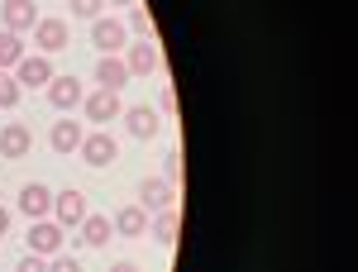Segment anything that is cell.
<instances>
[{"label": "cell", "mask_w": 358, "mask_h": 272, "mask_svg": "<svg viewBox=\"0 0 358 272\" xmlns=\"http://www.w3.org/2000/svg\"><path fill=\"white\" fill-rule=\"evenodd\" d=\"M124 124H129V134L134 138H158V124H163V115L153 106H134L124 115Z\"/></svg>", "instance_id": "cell-13"}, {"label": "cell", "mask_w": 358, "mask_h": 272, "mask_svg": "<svg viewBox=\"0 0 358 272\" xmlns=\"http://www.w3.org/2000/svg\"><path fill=\"white\" fill-rule=\"evenodd\" d=\"M82 158L91 167H110L115 163V138L110 134H86L82 138Z\"/></svg>", "instance_id": "cell-14"}, {"label": "cell", "mask_w": 358, "mask_h": 272, "mask_svg": "<svg viewBox=\"0 0 358 272\" xmlns=\"http://www.w3.org/2000/svg\"><path fill=\"white\" fill-rule=\"evenodd\" d=\"M20 91H24V86L15 82V72H5V67H0V110L20 106Z\"/></svg>", "instance_id": "cell-21"}, {"label": "cell", "mask_w": 358, "mask_h": 272, "mask_svg": "<svg viewBox=\"0 0 358 272\" xmlns=\"http://www.w3.org/2000/svg\"><path fill=\"white\" fill-rule=\"evenodd\" d=\"M172 201H177V187H172L167 177H143V182H138V206H143L148 215L172 210Z\"/></svg>", "instance_id": "cell-2"}, {"label": "cell", "mask_w": 358, "mask_h": 272, "mask_svg": "<svg viewBox=\"0 0 358 272\" xmlns=\"http://www.w3.org/2000/svg\"><path fill=\"white\" fill-rule=\"evenodd\" d=\"M143 229H148V210H143V206H124V210H115V234L138 239Z\"/></svg>", "instance_id": "cell-17"}, {"label": "cell", "mask_w": 358, "mask_h": 272, "mask_svg": "<svg viewBox=\"0 0 358 272\" xmlns=\"http://www.w3.org/2000/svg\"><path fill=\"white\" fill-rule=\"evenodd\" d=\"M91 215V206H86L82 191H57L53 196V220L62 229H82V220Z\"/></svg>", "instance_id": "cell-3"}, {"label": "cell", "mask_w": 358, "mask_h": 272, "mask_svg": "<svg viewBox=\"0 0 358 272\" xmlns=\"http://www.w3.org/2000/svg\"><path fill=\"white\" fill-rule=\"evenodd\" d=\"M153 234H158L163 248H177V239H182V215L177 210H158L153 215Z\"/></svg>", "instance_id": "cell-18"}, {"label": "cell", "mask_w": 358, "mask_h": 272, "mask_svg": "<svg viewBox=\"0 0 358 272\" xmlns=\"http://www.w3.org/2000/svg\"><path fill=\"white\" fill-rule=\"evenodd\" d=\"M124 82H129V67H124L120 53H106L96 62V86H101V91H124Z\"/></svg>", "instance_id": "cell-8"}, {"label": "cell", "mask_w": 358, "mask_h": 272, "mask_svg": "<svg viewBox=\"0 0 358 272\" xmlns=\"http://www.w3.org/2000/svg\"><path fill=\"white\" fill-rule=\"evenodd\" d=\"M115 96H120V91H101V86H96V91H91V96L82 101L86 120H96V124H106V120H115V110H120V101H115Z\"/></svg>", "instance_id": "cell-12"}, {"label": "cell", "mask_w": 358, "mask_h": 272, "mask_svg": "<svg viewBox=\"0 0 358 272\" xmlns=\"http://www.w3.org/2000/svg\"><path fill=\"white\" fill-rule=\"evenodd\" d=\"M124 67H129V77H153V72H158L163 62H158V48H153L148 38H138L134 48L124 53Z\"/></svg>", "instance_id": "cell-11"}, {"label": "cell", "mask_w": 358, "mask_h": 272, "mask_svg": "<svg viewBox=\"0 0 358 272\" xmlns=\"http://www.w3.org/2000/svg\"><path fill=\"white\" fill-rule=\"evenodd\" d=\"M82 129H77V120H57L53 129H48V143H53L57 153H77V148H82Z\"/></svg>", "instance_id": "cell-16"}, {"label": "cell", "mask_w": 358, "mask_h": 272, "mask_svg": "<svg viewBox=\"0 0 358 272\" xmlns=\"http://www.w3.org/2000/svg\"><path fill=\"white\" fill-rule=\"evenodd\" d=\"M20 57H24V38L10 34V29H0V67H15Z\"/></svg>", "instance_id": "cell-20"}, {"label": "cell", "mask_w": 358, "mask_h": 272, "mask_svg": "<svg viewBox=\"0 0 358 272\" xmlns=\"http://www.w3.org/2000/svg\"><path fill=\"white\" fill-rule=\"evenodd\" d=\"M29 153V129L24 124H5L0 129V158H24Z\"/></svg>", "instance_id": "cell-19"}, {"label": "cell", "mask_w": 358, "mask_h": 272, "mask_svg": "<svg viewBox=\"0 0 358 272\" xmlns=\"http://www.w3.org/2000/svg\"><path fill=\"white\" fill-rule=\"evenodd\" d=\"M124 38H129V29L120 24V20H106V15H101V20L91 24V43H96L101 53H124Z\"/></svg>", "instance_id": "cell-5"}, {"label": "cell", "mask_w": 358, "mask_h": 272, "mask_svg": "<svg viewBox=\"0 0 358 272\" xmlns=\"http://www.w3.org/2000/svg\"><path fill=\"white\" fill-rule=\"evenodd\" d=\"M110 272H138V263H110Z\"/></svg>", "instance_id": "cell-29"}, {"label": "cell", "mask_w": 358, "mask_h": 272, "mask_svg": "<svg viewBox=\"0 0 358 272\" xmlns=\"http://www.w3.org/2000/svg\"><path fill=\"white\" fill-rule=\"evenodd\" d=\"M5 234H10V210L0 206V239H5Z\"/></svg>", "instance_id": "cell-28"}, {"label": "cell", "mask_w": 358, "mask_h": 272, "mask_svg": "<svg viewBox=\"0 0 358 272\" xmlns=\"http://www.w3.org/2000/svg\"><path fill=\"white\" fill-rule=\"evenodd\" d=\"M129 10H134V15H129V29H134L138 38H148V34H153V15H148L143 5H129Z\"/></svg>", "instance_id": "cell-22"}, {"label": "cell", "mask_w": 358, "mask_h": 272, "mask_svg": "<svg viewBox=\"0 0 358 272\" xmlns=\"http://www.w3.org/2000/svg\"><path fill=\"white\" fill-rule=\"evenodd\" d=\"M115 239V220L110 215H86L82 220V244L86 248H106Z\"/></svg>", "instance_id": "cell-15"}, {"label": "cell", "mask_w": 358, "mask_h": 272, "mask_svg": "<svg viewBox=\"0 0 358 272\" xmlns=\"http://www.w3.org/2000/svg\"><path fill=\"white\" fill-rule=\"evenodd\" d=\"M0 24L24 38V34H34V24H38V5H34V0H5V5H0Z\"/></svg>", "instance_id": "cell-4"}, {"label": "cell", "mask_w": 358, "mask_h": 272, "mask_svg": "<svg viewBox=\"0 0 358 272\" xmlns=\"http://www.w3.org/2000/svg\"><path fill=\"white\" fill-rule=\"evenodd\" d=\"M177 110H182L177 91H172V86H163V91H158V115H177Z\"/></svg>", "instance_id": "cell-24"}, {"label": "cell", "mask_w": 358, "mask_h": 272, "mask_svg": "<svg viewBox=\"0 0 358 272\" xmlns=\"http://www.w3.org/2000/svg\"><path fill=\"white\" fill-rule=\"evenodd\" d=\"M57 72H53V62L43 53H24L20 62H15V82L20 86H34V91H48V82H53Z\"/></svg>", "instance_id": "cell-1"}, {"label": "cell", "mask_w": 358, "mask_h": 272, "mask_svg": "<svg viewBox=\"0 0 358 272\" xmlns=\"http://www.w3.org/2000/svg\"><path fill=\"white\" fill-rule=\"evenodd\" d=\"M110 5H138V0H110Z\"/></svg>", "instance_id": "cell-30"}, {"label": "cell", "mask_w": 358, "mask_h": 272, "mask_svg": "<svg viewBox=\"0 0 358 272\" xmlns=\"http://www.w3.org/2000/svg\"><path fill=\"white\" fill-rule=\"evenodd\" d=\"M101 10H106V0H72V15L77 20H91V24L101 20Z\"/></svg>", "instance_id": "cell-23"}, {"label": "cell", "mask_w": 358, "mask_h": 272, "mask_svg": "<svg viewBox=\"0 0 358 272\" xmlns=\"http://www.w3.org/2000/svg\"><path fill=\"white\" fill-rule=\"evenodd\" d=\"M34 43H38V53H62V48H67V24L53 20V15L38 20V24H34Z\"/></svg>", "instance_id": "cell-10"}, {"label": "cell", "mask_w": 358, "mask_h": 272, "mask_svg": "<svg viewBox=\"0 0 358 272\" xmlns=\"http://www.w3.org/2000/svg\"><path fill=\"white\" fill-rule=\"evenodd\" d=\"M82 101H86V91H82V82H77V77H53V82H48V106L77 110Z\"/></svg>", "instance_id": "cell-9"}, {"label": "cell", "mask_w": 358, "mask_h": 272, "mask_svg": "<svg viewBox=\"0 0 358 272\" xmlns=\"http://www.w3.org/2000/svg\"><path fill=\"white\" fill-rule=\"evenodd\" d=\"M62 248V224L57 220H34L29 224V253H57Z\"/></svg>", "instance_id": "cell-7"}, {"label": "cell", "mask_w": 358, "mask_h": 272, "mask_svg": "<svg viewBox=\"0 0 358 272\" xmlns=\"http://www.w3.org/2000/svg\"><path fill=\"white\" fill-rule=\"evenodd\" d=\"M20 215L48 220V215H53V191L43 187V182H29V187L20 191Z\"/></svg>", "instance_id": "cell-6"}, {"label": "cell", "mask_w": 358, "mask_h": 272, "mask_svg": "<svg viewBox=\"0 0 358 272\" xmlns=\"http://www.w3.org/2000/svg\"><path fill=\"white\" fill-rule=\"evenodd\" d=\"M48 272H82V268H77V258H72V253H57L53 263H48Z\"/></svg>", "instance_id": "cell-26"}, {"label": "cell", "mask_w": 358, "mask_h": 272, "mask_svg": "<svg viewBox=\"0 0 358 272\" xmlns=\"http://www.w3.org/2000/svg\"><path fill=\"white\" fill-rule=\"evenodd\" d=\"M163 177L172 182V177H182V153H167V163H163Z\"/></svg>", "instance_id": "cell-27"}, {"label": "cell", "mask_w": 358, "mask_h": 272, "mask_svg": "<svg viewBox=\"0 0 358 272\" xmlns=\"http://www.w3.org/2000/svg\"><path fill=\"white\" fill-rule=\"evenodd\" d=\"M15 272H48V263H43V253H24Z\"/></svg>", "instance_id": "cell-25"}]
</instances>
